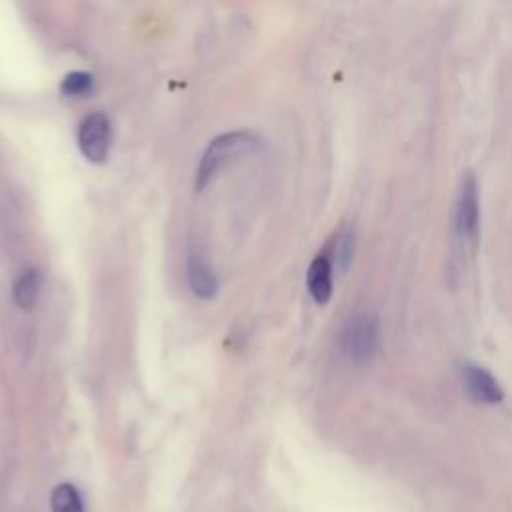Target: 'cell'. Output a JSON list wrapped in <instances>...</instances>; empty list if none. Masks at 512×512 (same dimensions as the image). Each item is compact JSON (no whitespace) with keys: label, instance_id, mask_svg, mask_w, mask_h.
Masks as SVG:
<instances>
[{"label":"cell","instance_id":"11","mask_svg":"<svg viewBox=\"0 0 512 512\" xmlns=\"http://www.w3.org/2000/svg\"><path fill=\"white\" fill-rule=\"evenodd\" d=\"M332 256H334V262L340 270H346L350 260H352V252H354V238H352V232L350 230H340L336 236H334V242H332Z\"/></svg>","mask_w":512,"mask_h":512},{"label":"cell","instance_id":"8","mask_svg":"<svg viewBox=\"0 0 512 512\" xmlns=\"http://www.w3.org/2000/svg\"><path fill=\"white\" fill-rule=\"evenodd\" d=\"M38 292H40V274L38 270L30 268L26 272H22L12 288V296L14 302L22 308V310H30L36 300H38Z\"/></svg>","mask_w":512,"mask_h":512},{"label":"cell","instance_id":"5","mask_svg":"<svg viewBox=\"0 0 512 512\" xmlns=\"http://www.w3.org/2000/svg\"><path fill=\"white\" fill-rule=\"evenodd\" d=\"M462 384L468 392V396L480 404H498L504 398L502 386L496 382V378L482 366L466 364L462 368Z\"/></svg>","mask_w":512,"mask_h":512},{"label":"cell","instance_id":"6","mask_svg":"<svg viewBox=\"0 0 512 512\" xmlns=\"http://www.w3.org/2000/svg\"><path fill=\"white\" fill-rule=\"evenodd\" d=\"M306 284H308V292L316 304H326L330 300V296H332V260L326 252L318 254L310 262L308 274H306Z\"/></svg>","mask_w":512,"mask_h":512},{"label":"cell","instance_id":"1","mask_svg":"<svg viewBox=\"0 0 512 512\" xmlns=\"http://www.w3.org/2000/svg\"><path fill=\"white\" fill-rule=\"evenodd\" d=\"M258 138L252 132L246 130H236V132H226L218 138H214L208 148L204 150L198 170H196V188L202 190L224 166H228L232 160L250 154L252 150L258 148Z\"/></svg>","mask_w":512,"mask_h":512},{"label":"cell","instance_id":"2","mask_svg":"<svg viewBox=\"0 0 512 512\" xmlns=\"http://www.w3.org/2000/svg\"><path fill=\"white\" fill-rule=\"evenodd\" d=\"M480 226V204H478V184L472 172H466L460 180L454 212H452V230L454 238L462 246H472L478 236Z\"/></svg>","mask_w":512,"mask_h":512},{"label":"cell","instance_id":"9","mask_svg":"<svg viewBox=\"0 0 512 512\" xmlns=\"http://www.w3.org/2000/svg\"><path fill=\"white\" fill-rule=\"evenodd\" d=\"M50 510L52 512H84L82 498L74 484L62 482L50 492Z\"/></svg>","mask_w":512,"mask_h":512},{"label":"cell","instance_id":"10","mask_svg":"<svg viewBox=\"0 0 512 512\" xmlns=\"http://www.w3.org/2000/svg\"><path fill=\"white\" fill-rule=\"evenodd\" d=\"M60 92L68 98H84L94 92V78L88 72H70L60 84Z\"/></svg>","mask_w":512,"mask_h":512},{"label":"cell","instance_id":"3","mask_svg":"<svg viewBox=\"0 0 512 512\" xmlns=\"http://www.w3.org/2000/svg\"><path fill=\"white\" fill-rule=\"evenodd\" d=\"M378 320L374 314H356L350 318L342 330L340 344L346 354V358L354 364H366L374 358L378 350Z\"/></svg>","mask_w":512,"mask_h":512},{"label":"cell","instance_id":"7","mask_svg":"<svg viewBox=\"0 0 512 512\" xmlns=\"http://www.w3.org/2000/svg\"><path fill=\"white\" fill-rule=\"evenodd\" d=\"M186 274H188V284L198 298H214L216 296L218 278L206 260H202L200 256H190Z\"/></svg>","mask_w":512,"mask_h":512},{"label":"cell","instance_id":"4","mask_svg":"<svg viewBox=\"0 0 512 512\" xmlns=\"http://www.w3.org/2000/svg\"><path fill=\"white\" fill-rule=\"evenodd\" d=\"M112 144V126L106 114L94 112L86 116L78 128V148L82 156L94 164L106 160Z\"/></svg>","mask_w":512,"mask_h":512}]
</instances>
